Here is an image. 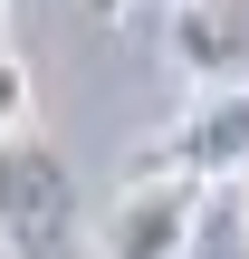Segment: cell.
Segmentation results:
<instances>
[{"instance_id":"obj_3","label":"cell","mask_w":249,"mask_h":259,"mask_svg":"<svg viewBox=\"0 0 249 259\" xmlns=\"http://www.w3.org/2000/svg\"><path fill=\"white\" fill-rule=\"evenodd\" d=\"M134 173H192V183H230V173H249V87L202 96L154 154H134Z\"/></svg>"},{"instance_id":"obj_1","label":"cell","mask_w":249,"mask_h":259,"mask_svg":"<svg viewBox=\"0 0 249 259\" xmlns=\"http://www.w3.org/2000/svg\"><path fill=\"white\" fill-rule=\"evenodd\" d=\"M0 240H10V259H67L77 250V173L48 135L10 144V163H0Z\"/></svg>"},{"instance_id":"obj_6","label":"cell","mask_w":249,"mask_h":259,"mask_svg":"<svg viewBox=\"0 0 249 259\" xmlns=\"http://www.w3.org/2000/svg\"><path fill=\"white\" fill-rule=\"evenodd\" d=\"M96 10H125V0H96Z\"/></svg>"},{"instance_id":"obj_2","label":"cell","mask_w":249,"mask_h":259,"mask_svg":"<svg viewBox=\"0 0 249 259\" xmlns=\"http://www.w3.org/2000/svg\"><path fill=\"white\" fill-rule=\"evenodd\" d=\"M202 211H211V183L192 173H134L106 221H96V259H192L202 250Z\"/></svg>"},{"instance_id":"obj_4","label":"cell","mask_w":249,"mask_h":259,"mask_svg":"<svg viewBox=\"0 0 249 259\" xmlns=\"http://www.w3.org/2000/svg\"><path fill=\"white\" fill-rule=\"evenodd\" d=\"M173 58L202 87H249V0H173Z\"/></svg>"},{"instance_id":"obj_5","label":"cell","mask_w":249,"mask_h":259,"mask_svg":"<svg viewBox=\"0 0 249 259\" xmlns=\"http://www.w3.org/2000/svg\"><path fill=\"white\" fill-rule=\"evenodd\" d=\"M192 259H249V173L211 183V211H202V250Z\"/></svg>"}]
</instances>
